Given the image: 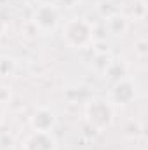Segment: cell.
Masks as SVG:
<instances>
[{"mask_svg":"<svg viewBox=\"0 0 148 150\" xmlns=\"http://www.w3.org/2000/svg\"><path fill=\"white\" fill-rule=\"evenodd\" d=\"M61 38L63 42L75 51H84L91 45H94V26L89 19L75 16L66 19L61 26Z\"/></svg>","mask_w":148,"mask_h":150,"instance_id":"6da1fadb","label":"cell"},{"mask_svg":"<svg viewBox=\"0 0 148 150\" xmlns=\"http://www.w3.org/2000/svg\"><path fill=\"white\" fill-rule=\"evenodd\" d=\"M84 117L94 131L110 129L115 120V107L106 98H92L84 107Z\"/></svg>","mask_w":148,"mask_h":150,"instance_id":"7a4b0ae2","label":"cell"},{"mask_svg":"<svg viewBox=\"0 0 148 150\" xmlns=\"http://www.w3.org/2000/svg\"><path fill=\"white\" fill-rule=\"evenodd\" d=\"M30 25L42 35H52L61 26V9L52 2L37 4L30 16Z\"/></svg>","mask_w":148,"mask_h":150,"instance_id":"3957f363","label":"cell"},{"mask_svg":"<svg viewBox=\"0 0 148 150\" xmlns=\"http://www.w3.org/2000/svg\"><path fill=\"white\" fill-rule=\"evenodd\" d=\"M138 93H140L138 84L131 77L125 75V77H122V79H118L111 84L106 100L115 108H118V107L122 108V107H129L131 103H134L136 98H138Z\"/></svg>","mask_w":148,"mask_h":150,"instance_id":"277c9868","label":"cell"},{"mask_svg":"<svg viewBox=\"0 0 148 150\" xmlns=\"http://www.w3.org/2000/svg\"><path fill=\"white\" fill-rule=\"evenodd\" d=\"M28 124L32 127V131H54L56 124H58V115L52 108L49 107H37L30 119H28Z\"/></svg>","mask_w":148,"mask_h":150,"instance_id":"5b68a950","label":"cell"},{"mask_svg":"<svg viewBox=\"0 0 148 150\" xmlns=\"http://www.w3.org/2000/svg\"><path fill=\"white\" fill-rule=\"evenodd\" d=\"M23 150H59V145L52 131H32L23 142Z\"/></svg>","mask_w":148,"mask_h":150,"instance_id":"8992f818","label":"cell"},{"mask_svg":"<svg viewBox=\"0 0 148 150\" xmlns=\"http://www.w3.org/2000/svg\"><path fill=\"white\" fill-rule=\"evenodd\" d=\"M105 21H106V30L110 32L113 37L124 35V33L127 32V28H129L127 18H125L124 14H120V12H113L111 16L105 18Z\"/></svg>","mask_w":148,"mask_h":150,"instance_id":"52a82bcc","label":"cell"},{"mask_svg":"<svg viewBox=\"0 0 148 150\" xmlns=\"http://www.w3.org/2000/svg\"><path fill=\"white\" fill-rule=\"evenodd\" d=\"M18 70V61L12 56H0V79H9L16 74Z\"/></svg>","mask_w":148,"mask_h":150,"instance_id":"ba28073f","label":"cell"},{"mask_svg":"<svg viewBox=\"0 0 148 150\" xmlns=\"http://www.w3.org/2000/svg\"><path fill=\"white\" fill-rule=\"evenodd\" d=\"M54 4L59 9H75L80 4V0H54Z\"/></svg>","mask_w":148,"mask_h":150,"instance_id":"9c48e42d","label":"cell"},{"mask_svg":"<svg viewBox=\"0 0 148 150\" xmlns=\"http://www.w3.org/2000/svg\"><path fill=\"white\" fill-rule=\"evenodd\" d=\"M136 52H138V56L145 58V54H147V40H140L136 44Z\"/></svg>","mask_w":148,"mask_h":150,"instance_id":"30bf717a","label":"cell"},{"mask_svg":"<svg viewBox=\"0 0 148 150\" xmlns=\"http://www.w3.org/2000/svg\"><path fill=\"white\" fill-rule=\"evenodd\" d=\"M19 4H23V5H30V7H35L38 4V0H18Z\"/></svg>","mask_w":148,"mask_h":150,"instance_id":"8fae6325","label":"cell"},{"mask_svg":"<svg viewBox=\"0 0 148 150\" xmlns=\"http://www.w3.org/2000/svg\"><path fill=\"white\" fill-rule=\"evenodd\" d=\"M2 122H4V110L0 108V126H2Z\"/></svg>","mask_w":148,"mask_h":150,"instance_id":"7c38bea8","label":"cell"}]
</instances>
